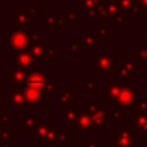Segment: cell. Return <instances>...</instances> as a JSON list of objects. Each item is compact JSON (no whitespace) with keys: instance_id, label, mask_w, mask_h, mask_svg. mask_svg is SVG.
Segmentation results:
<instances>
[{"instance_id":"obj_10","label":"cell","mask_w":147,"mask_h":147,"mask_svg":"<svg viewBox=\"0 0 147 147\" xmlns=\"http://www.w3.org/2000/svg\"><path fill=\"white\" fill-rule=\"evenodd\" d=\"M118 11H119V8L115 2L103 1L98 6L99 17H115Z\"/></svg>"},{"instance_id":"obj_6","label":"cell","mask_w":147,"mask_h":147,"mask_svg":"<svg viewBox=\"0 0 147 147\" xmlns=\"http://www.w3.org/2000/svg\"><path fill=\"white\" fill-rule=\"evenodd\" d=\"M136 102V92L132 86H124L116 99V105L121 107H131Z\"/></svg>"},{"instance_id":"obj_53","label":"cell","mask_w":147,"mask_h":147,"mask_svg":"<svg viewBox=\"0 0 147 147\" xmlns=\"http://www.w3.org/2000/svg\"><path fill=\"white\" fill-rule=\"evenodd\" d=\"M145 78H146V80H147V72H146V76H145Z\"/></svg>"},{"instance_id":"obj_9","label":"cell","mask_w":147,"mask_h":147,"mask_svg":"<svg viewBox=\"0 0 147 147\" xmlns=\"http://www.w3.org/2000/svg\"><path fill=\"white\" fill-rule=\"evenodd\" d=\"M9 102L14 106L15 111H25L26 110V101L24 98V94L22 91L15 88L10 94H9Z\"/></svg>"},{"instance_id":"obj_46","label":"cell","mask_w":147,"mask_h":147,"mask_svg":"<svg viewBox=\"0 0 147 147\" xmlns=\"http://www.w3.org/2000/svg\"><path fill=\"white\" fill-rule=\"evenodd\" d=\"M83 147H99V145L96 142H94V139L93 138H88L87 142H85L83 145Z\"/></svg>"},{"instance_id":"obj_17","label":"cell","mask_w":147,"mask_h":147,"mask_svg":"<svg viewBox=\"0 0 147 147\" xmlns=\"http://www.w3.org/2000/svg\"><path fill=\"white\" fill-rule=\"evenodd\" d=\"M20 125H21V127H23L25 130L26 133H31V132H34V130H36L37 121H36V118H33L31 116L30 111H26L25 116H22L20 118Z\"/></svg>"},{"instance_id":"obj_42","label":"cell","mask_w":147,"mask_h":147,"mask_svg":"<svg viewBox=\"0 0 147 147\" xmlns=\"http://www.w3.org/2000/svg\"><path fill=\"white\" fill-rule=\"evenodd\" d=\"M0 121L3 122V123H9L10 113L9 111H0Z\"/></svg>"},{"instance_id":"obj_48","label":"cell","mask_w":147,"mask_h":147,"mask_svg":"<svg viewBox=\"0 0 147 147\" xmlns=\"http://www.w3.org/2000/svg\"><path fill=\"white\" fill-rule=\"evenodd\" d=\"M6 72H5V70L3 69H0V76H3Z\"/></svg>"},{"instance_id":"obj_19","label":"cell","mask_w":147,"mask_h":147,"mask_svg":"<svg viewBox=\"0 0 147 147\" xmlns=\"http://www.w3.org/2000/svg\"><path fill=\"white\" fill-rule=\"evenodd\" d=\"M52 127V123L51 122H42L40 124H37L34 133H36V142L37 144H42L44 139L47 134V132L49 131V129Z\"/></svg>"},{"instance_id":"obj_22","label":"cell","mask_w":147,"mask_h":147,"mask_svg":"<svg viewBox=\"0 0 147 147\" xmlns=\"http://www.w3.org/2000/svg\"><path fill=\"white\" fill-rule=\"evenodd\" d=\"M114 2L118 6L119 10H122L124 13H130L132 7L134 6L136 0H114Z\"/></svg>"},{"instance_id":"obj_23","label":"cell","mask_w":147,"mask_h":147,"mask_svg":"<svg viewBox=\"0 0 147 147\" xmlns=\"http://www.w3.org/2000/svg\"><path fill=\"white\" fill-rule=\"evenodd\" d=\"M15 138V133L10 131L9 127L2 126L0 127V141L1 142H10V139Z\"/></svg>"},{"instance_id":"obj_24","label":"cell","mask_w":147,"mask_h":147,"mask_svg":"<svg viewBox=\"0 0 147 147\" xmlns=\"http://www.w3.org/2000/svg\"><path fill=\"white\" fill-rule=\"evenodd\" d=\"M136 57L140 60L141 64H147V40L144 44H141V46L138 48Z\"/></svg>"},{"instance_id":"obj_40","label":"cell","mask_w":147,"mask_h":147,"mask_svg":"<svg viewBox=\"0 0 147 147\" xmlns=\"http://www.w3.org/2000/svg\"><path fill=\"white\" fill-rule=\"evenodd\" d=\"M115 20H116V22L119 24V28H124V26H125V14H124V11L119 10V11L116 14Z\"/></svg>"},{"instance_id":"obj_26","label":"cell","mask_w":147,"mask_h":147,"mask_svg":"<svg viewBox=\"0 0 147 147\" xmlns=\"http://www.w3.org/2000/svg\"><path fill=\"white\" fill-rule=\"evenodd\" d=\"M57 57V51L56 49H51L48 48L46 45L42 44V54H41V59L42 60H55Z\"/></svg>"},{"instance_id":"obj_39","label":"cell","mask_w":147,"mask_h":147,"mask_svg":"<svg viewBox=\"0 0 147 147\" xmlns=\"http://www.w3.org/2000/svg\"><path fill=\"white\" fill-rule=\"evenodd\" d=\"M67 11H68V15H67V18L69 22H72V23H77L78 22V17H77V14L74 11V9L71 7H68L67 8Z\"/></svg>"},{"instance_id":"obj_52","label":"cell","mask_w":147,"mask_h":147,"mask_svg":"<svg viewBox=\"0 0 147 147\" xmlns=\"http://www.w3.org/2000/svg\"><path fill=\"white\" fill-rule=\"evenodd\" d=\"M145 92H146V96H147V86L145 87Z\"/></svg>"},{"instance_id":"obj_38","label":"cell","mask_w":147,"mask_h":147,"mask_svg":"<svg viewBox=\"0 0 147 147\" xmlns=\"http://www.w3.org/2000/svg\"><path fill=\"white\" fill-rule=\"evenodd\" d=\"M140 14H142V10H141L140 6L138 5V2H137V0H136L134 6L132 7V9H131V11H130V16H131V17H140Z\"/></svg>"},{"instance_id":"obj_30","label":"cell","mask_w":147,"mask_h":147,"mask_svg":"<svg viewBox=\"0 0 147 147\" xmlns=\"http://www.w3.org/2000/svg\"><path fill=\"white\" fill-rule=\"evenodd\" d=\"M83 90L85 92H88V91H98L99 90V82L96 79H85L83 82Z\"/></svg>"},{"instance_id":"obj_51","label":"cell","mask_w":147,"mask_h":147,"mask_svg":"<svg viewBox=\"0 0 147 147\" xmlns=\"http://www.w3.org/2000/svg\"><path fill=\"white\" fill-rule=\"evenodd\" d=\"M146 40H147V23H146Z\"/></svg>"},{"instance_id":"obj_36","label":"cell","mask_w":147,"mask_h":147,"mask_svg":"<svg viewBox=\"0 0 147 147\" xmlns=\"http://www.w3.org/2000/svg\"><path fill=\"white\" fill-rule=\"evenodd\" d=\"M98 108H99V102H98V101H93V102H90L87 106H85V107L83 108V111L86 113L87 115L92 116V115L94 114V111H95Z\"/></svg>"},{"instance_id":"obj_20","label":"cell","mask_w":147,"mask_h":147,"mask_svg":"<svg viewBox=\"0 0 147 147\" xmlns=\"http://www.w3.org/2000/svg\"><path fill=\"white\" fill-rule=\"evenodd\" d=\"M99 33H86L83 37V44L86 45L87 48H91L99 42Z\"/></svg>"},{"instance_id":"obj_1","label":"cell","mask_w":147,"mask_h":147,"mask_svg":"<svg viewBox=\"0 0 147 147\" xmlns=\"http://www.w3.org/2000/svg\"><path fill=\"white\" fill-rule=\"evenodd\" d=\"M31 29L30 28H14L9 33V45L16 52L28 51L31 41Z\"/></svg>"},{"instance_id":"obj_31","label":"cell","mask_w":147,"mask_h":147,"mask_svg":"<svg viewBox=\"0 0 147 147\" xmlns=\"http://www.w3.org/2000/svg\"><path fill=\"white\" fill-rule=\"evenodd\" d=\"M56 137H57V131H56V129L55 127H51L49 129V131L47 132V134H46V137H45V139H44V142L45 144H55V140H56Z\"/></svg>"},{"instance_id":"obj_2","label":"cell","mask_w":147,"mask_h":147,"mask_svg":"<svg viewBox=\"0 0 147 147\" xmlns=\"http://www.w3.org/2000/svg\"><path fill=\"white\" fill-rule=\"evenodd\" d=\"M15 88L22 91V93L24 94L26 105L32 106V107L40 106L42 102H45L47 100V96H48L45 90H38L28 84H24L22 87H15Z\"/></svg>"},{"instance_id":"obj_13","label":"cell","mask_w":147,"mask_h":147,"mask_svg":"<svg viewBox=\"0 0 147 147\" xmlns=\"http://www.w3.org/2000/svg\"><path fill=\"white\" fill-rule=\"evenodd\" d=\"M28 72L24 71L23 69H15L10 72V78H9V85L14 86V87H22L25 82H26V77H28Z\"/></svg>"},{"instance_id":"obj_4","label":"cell","mask_w":147,"mask_h":147,"mask_svg":"<svg viewBox=\"0 0 147 147\" xmlns=\"http://www.w3.org/2000/svg\"><path fill=\"white\" fill-rule=\"evenodd\" d=\"M36 57L29 51H20L15 53V64L28 74L36 70Z\"/></svg>"},{"instance_id":"obj_37","label":"cell","mask_w":147,"mask_h":147,"mask_svg":"<svg viewBox=\"0 0 147 147\" xmlns=\"http://www.w3.org/2000/svg\"><path fill=\"white\" fill-rule=\"evenodd\" d=\"M98 26H99V32H98L99 36L102 37V38H105V39H108L109 38V29L105 28V24L102 22H100L98 24Z\"/></svg>"},{"instance_id":"obj_33","label":"cell","mask_w":147,"mask_h":147,"mask_svg":"<svg viewBox=\"0 0 147 147\" xmlns=\"http://www.w3.org/2000/svg\"><path fill=\"white\" fill-rule=\"evenodd\" d=\"M83 16H84L85 18H87V21H88L90 23H92V22L95 20V17H98V16H99V14H98V8L84 9Z\"/></svg>"},{"instance_id":"obj_5","label":"cell","mask_w":147,"mask_h":147,"mask_svg":"<svg viewBox=\"0 0 147 147\" xmlns=\"http://www.w3.org/2000/svg\"><path fill=\"white\" fill-rule=\"evenodd\" d=\"M49 80H52V76L48 72L34 70L28 75L25 84H28L34 88H38V90H45V87Z\"/></svg>"},{"instance_id":"obj_54","label":"cell","mask_w":147,"mask_h":147,"mask_svg":"<svg viewBox=\"0 0 147 147\" xmlns=\"http://www.w3.org/2000/svg\"><path fill=\"white\" fill-rule=\"evenodd\" d=\"M146 139H147V131H146Z\"/></svg>"},{"instance_id":"obj_55","label":"cell","mask_w":147,"mask_h":147,"mask_svg":"<svg viewBox=\"0 0 147 147\" xmlns=\"http://www.w3.org/2000/svg\"><path fill=\"white\" fill-rule=\"evenodd\" d=\"M15 147H16V146H15Z\"/></svg>"},{"instance_id":"obj_35","label":"cell","mask_w":147,"mask_h":147,"mask_svg":"<svg viewBox=\"0 0 147 147\" xmlns=\"http://www.w3.org/2000/svg\"><path fill=\"white\" fill-rule=\"evenodd\" d=\"M79 49H80V47H79V42H78V39H77V38H75V39H72V41H71V42L68 45L67 54H69V55H71V54H75V53H77Z\"/></svg>"},{"instance_id":"obj_7","label":"cell","mask_w":147,"mask_h":147,"mask_svg":"<svg viewBox=\"0 0 147 147\" xmlns=\"http://www.w3.org/2000/svg\"><path fill=\"white\" fill-rule=\"evenodd\" d=\"M125 86L124 80L121 79L119 82H115V80H109L108 85H105L103 90H105V101H116L118 94L121 93L122 88Z\"/></svg>"},{"instance_id":"obj_25","label":"cell","mask_w":147,"mask_h":147,"mask_svg":"<svg viewBox=\"0 0 147 147\" xmlns=\"http://www.w3.org/2000/svg\"><path fill=\"white\" fill-rule=\"evenodd\" d=\"M15 17H16V22H15V26L16 28H24L28 23H29V16L25 13H15Z\"/></svg>"},{"instance_id":"obj_29","label":"cell","mask_w":147,"mask_h":147,"mask_svg":"<svg viewBox=\"0 0 147 147\" xmlns=\"http://www.w3.org/2000/svg\"><path fill=\"white\" fill-rule=\"evenodd\" d=\"M71 95H72V92L71 91H65V92H62L57 99V102H56V106L57 107H62V106H65L70 102L71 100Z\"/></svg>"},{"instance_id":"obj_43","label":"cell","mask_w":147,"mask_h":147,"mask_svg":"<svg viewBox=\"0 0 147 147\" xmlns=\"http://www.w3.org/2000/svg\"><path fill=\"white\" fill-rule=\"evenodd\" d=\"M25 14L30 17V18H33L37 16V9L34 7H26L25 8Z\"/></svg>"},{"instance_id":"obj_49","label":"cell","mask_w":147,"mask_h":147,"mask_svg":"<svg viewBox=\"0 0 147 147\" xmlns=\"http://www.w3.org/2000/svg\"><path fill=\"white\" fill-rule=\"evenodd\" d=\"M0 54H1V55L5 54V49H3V48H0Z\"/></svg>"},{"instance_id":"obj_45","label":"cell","mask_w":147,"mask_h":147,"mask_svg":"<svg viewBox=\"0 0 147 147\" xmlns=\"http://www.w3.org/2000/svg\"><path fill=\"white\" fill-rule=\"evenodd\" d=\"M137 2H138V5L140 6V8H141V10L146 14V16H147V0H137Z\"/></svg>"},{"instance_id":"obj_18","label":"cell","mask_w":147,"mask_h":147,"mask_svg":"<svg viewBox=\"0 0 147 147\" xmlns=\"http://www.w3.org/2000/svg\"><path fill=\"white\" fill-rule=\"evenodd\" d=\"M77 116H78V107H71L63 113L61 121L63 123H65L68 127H74V126H76Z\"/></svg>"},{"instance_id":"obj_44","label":"cell","mask_w":147,"mask_h":147,"mask_svg":"<svg viewBox=\"0 0 147 147\" xmlns=\"http://www.w3.org/2000/svg\"><path fill=\"white\" fill-rule=\"evenodd\" d=\"M68 18L67 17H59L57 18V26L60 28H68Z\"/></svg>"},{"instance_id":"obj_12","label":"cell","mask_w":147,"mask_h":147,"mask_svg":"<svg viewBox=\"0 0 147 147\" xmlns=\"http://www.w3.org/2000/svg\"><path fill=\"white\" fill-rule=\"evenodd\" d=\"M76 127L79 130V131H83V132H93L94 130V126H93V123H92V118L90 115H87L86 113H80L78 114L77 116V121H76Z\"/></svg>"},{"instance_id":"obj_8","label":"cell","mask_w":147,"mask_h":147,"mask_svg":"<svg viewBox=\"0 0 147 147\" xmlns=\"http://www.w3.org/2000/svg\"><path fill=\"white\" fill-rule=\"evenodd\" d=\"M114 137L121 147H134V136L129 129H121L114 133Z\"/></svg>"},{"instance_id":"obj_47","label":"cell","mask_w":147,"mask_h":147,"mask_svg":"<svg viewBox=\"0 0 147 147\" xmlns=\"http://www.w3.org/2000/svg\"><path fill=\"white\" fill-rule=\"evenodd\" d=\"M3 96H5V91H0V108L3 106Z\"/></svg>"},{"instance_id":"obj_32","label":"cell","mask_w":147,"mask_h":147,"mask_svg":"<svg viewBox=\"0 0 147 147\" xmlns=\"http://www.w3.org/2000/svg\"><path fill=\"white\" fill-rule=\"evenodd\" d=\"M56 85H57V83L54 79H52V80H49L47 83V85L45 87V91H46V93H47L48 96H55L56 95V92H57Z\"/></svg>"},{"instance_id":"obj_41","label":"cell","mask_w":147,"mask_h":147,"mask_svg":"<svg viewBox=\"0 0 147 147\" xmlns=\"http://www.w3.org/2000/svg\"><path fill=\"white\" fill-rule=\"evenodd\" d=\"M67 141H68V133L67 132H62V133L57 134L54 145H56V144H65Z\"/></svg>"},{"instance_id":"obj_15","label":"cell","mask_w":147,"mask_h":147,"mask_svg":"<svg viewBox=\"0 0 147 147\" xmlns=\"http://www.w3.org/2000/svg\"><path fill=\"white\" fill-rule=\"evenodd\" d=\"M130 125L134 129L136 132L147 131V114H140L132 116L130 119Z\"/></svg>"},{"instance_id":"obj_11","label":"cell","mask_w":147,"mask_h":147,"mask_svg":"<svg viewBox=\"0 0 147 147\" xmlns=\"http://www.w3.org/2000/svg\"><path fill=\"white\" fill-rule=\"evenodd\" d=\"M114 74L116 76H118L121 79L123 80H129L131 76L136 75V67H134V62L131 60H125L124 64L114 71Z\"/></svg>"},{"instance_id":"obj_27","label":"cell","mask_w":147,"mask_h":147,"mask_svg":"<svg viewBox=\"0 0 147 147\" xmlns=\"http://www.w3.org/2000/svg\"><path fill=\"white\" fill-rule=\"evenodd\" d=\"M134 109L137 113L147 114V96H140L139 101L134 102Z\"/></svg>"},{"instance_id":"obj_14","label":"cell","mask_w":147,"mask_h":147,"mask_svg":"<svg viewBox=\"0 0 147 147\" xmlns=\"http://www.w3.org/2000/svg\"><path fill=\"white\" fill-rule=\"evenodd\" d=\"M28 51H29L36 59H41V54H42V42H41V34H40V33L32 34L31 41H30V46H29Z\"/></svg>"},{"instance_id":"obj_34","label":"cell","mask_w":147,"mask_h":147,"mask_svg":"<svg viewBox=\"0 0 147 147\" xmlns=\"http://www.w3.org/2000/svg\"><path fill=\"white\" fill-rule=\"evenodd\" d=\"M109 116L113 117L115 121H119L121 118H123V117L125 116V113H124L123 110H121V106L116 105L115 108H114V110L109 113Z\"/></svg>"},{"instance_id":"obj_21","label":"cell","mask_w":147,"mask_h":147,"mask_svg":"<svg viewBox=\"0 0 147 147\" xmlns=\"http://www.w3.org/2000/svg\"><path fill=\"white\" fill-rule=\"evenodd\" d=\"M41 22L45 23L49 28H57V16H56V13H53V11L47 13L45 17H41Z\"/></svg>"},{"instance_id":"obj_3","label":"cell","mask_w":147,"mask_h":147,"mask_svg":"<svg viewBox=\"0 0 147 147\" xmlns=\"http://www.w3.org/2000/svg\"><path fill=\"white\" fill-rule=\"evenodd\" d=\"M93 59H94L93 68L101 76L108 74L114 68V64H115V55L110 54L108 48H106L103 51V55H101V54H94L93 55Z\"/></svg>"},{"instance_id":"obj_28","label":"cell","mask_w":147,"mask_h":147,"mask_svg":"<svg viewBox=\"0 0 147 147\" xmlns=\"http://www.w3.org/2000/svg\"><path fill=\"white\" fill-rule=\"evenodd\" d=\"M105 0H83L79 1L77 5L78 7H83L84 9H92V8H98V6L100 3H102Z\"/></svg>"},{"instance_id":"obj_16","label":"cell","mask_w":147,"mask_h":147,"mask_svg":"<svg viewBox=\"0 0 147 147\" xmlns=\"http://www.w3.org/2000/svg\"><path fill=\"white\" fill-rule=\"evenodd\" d=\"M109 113H106L103 108H98L94 114L91 116L92 118V123L94 127H102L105 123H107L109 121Z\"/></svg>"},{"instance_id":"obj_50","label":"cell","mask_w":147,"mask_h":147,"mask_svg":"<svg viewBox=\"0 0 147 147\" xmlns=\"http://www.w3.org/2000/svg\"><path fill=\"white\" fill-rule=\"evenodd\" d=\"M46 147H55V145H53V144H47Z\"/></svg>"}]
</instances>
